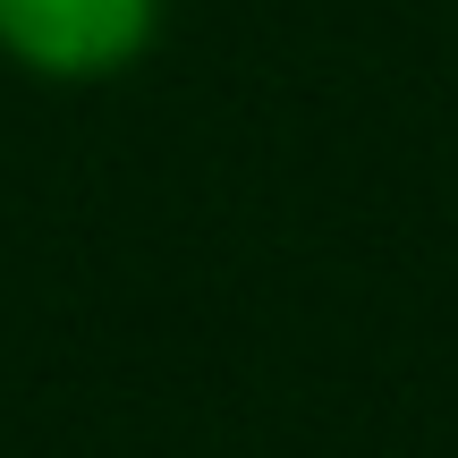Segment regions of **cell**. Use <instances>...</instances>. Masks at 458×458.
<instances>
[{"instance_id":"cell-1","label":"cell","mask_w":458,"mask_h":458,"mask_svg":"<svg viewBox=\"0 0 458 458\" xmlns=\"http://www.w3.org/2000/svg\"><path fill=\"white\" fill-rule=\"evenodd\" d=\"M153 9L162 0H0V43L43 77H102L145 51Z\"/></svg>"}]
</instances>
